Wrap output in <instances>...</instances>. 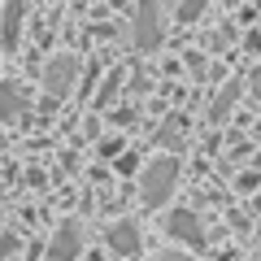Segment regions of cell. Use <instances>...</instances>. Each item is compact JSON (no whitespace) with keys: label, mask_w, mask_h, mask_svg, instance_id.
Returning <instances> with one entry per match:
<instances>
[{"label":"cell","mask_w":261,"mask_h":261,"mask_svg":"<svg viewBox=\"0 0 261 261\" xmlns=\"http://www.w3.org/2000/svg\"><path fill=\"white\" fill-rule=\"evenodd\" d=\"M174 187H178V161L174 157H157V161H148L144 166V174H140V196H144V205H166L170 196H174Z\"/></svg>","instance_id":"1"},{"label":"cell","mask_w":261,"mask_h":261,"mask_svg":"<svg viewBox=\"0 0 261 261\" xmlns=\"http://www.w3.org/2000/svg\"><path fill=\"white\" fill-rule=\"evenodd\" d=\"M74 79H79V61L74 57H53V61L44 65V92L53 96V100H61V96L74 92Z\"/></svg>","instance_id":"2"},{"label":"cell","mask_w":261,"mask_h":261,"mask_svg":"<svg viewBox=\"0 0 261 261\" xmlns=\"http://www.w3.org/2000/svg\"><path fill=\"white\" fill-rule=\"evenodd\" d=\"M161 44V0H144L135 13V48L152 53Z\"/></svg>","instance_id":"3"},{"label":"cell","mask_w":261,"mask_h":261,"mask_svg":"<svg viewBox=\"0 0 261 261\" xmlns=\"http://www.w3.org/2000/svg\"><path fill=\"white\" fill-rule=\"evenodd\" d=\"M166 231H170V240L187 244V248H200V244H205V226H200V218H196L192 209H174V214L166 218Z\"/></svg>","instance_id":"4"},{"label":"cell","mask_w":261,"mask_h":261,"mask_svg":"<svg viewBox=\"0 0 261 261\" xmlns=\"http://www.w3.org/2000/svg\"><path fill=\"white\" fill-rule=\"evenodd\" d=\"M31 96L22 92V83H0V118L5 122H27Z\"/></svg>","instance_id":"5"},{"label":"cell","mask_w":261,"mask_h":261,"mask_svg":"<svg viewBox=\"0 0 261 261\" xmlns=\"http://www.w3.org/2000/svg\"><path fill=\"white\" fill-rule=\"evenodd\" d=\"M105 244H109L113 252H122V257H135V252H140V226L130 222V218H122V222H113L109 231H105Z\"/></svg>","instance_id":"6"},{"label":"cell","mask_w":261,"mask_h":261,"mask_svg":"<svg viewBox=\"0 0 261 261\" xmlns=\"http://www.w3.org/2000/svg\"><path fill=\"white\" fill-rule=\"evenodd\" d=\"M79 248H83V235H79V222H61L53 235V261H74Z\"/></svg>","instance_id":"7"},{"label":"cell","mask_w":261,"mask_h":261,"mask_svg":"<svg viewBox=\"0 0 261 261\" xmlns=\"http://www.w3.org/2000/svg\"><path fill=\"white\" fill-rule=\"evenodd\" d=\"M22 18H27V5H22V0H9V5H5V48L18 44V27H22Z\"/></svg>","instance_id":"8"},{"label":"cell","mask_w":261,"mask_h":261,"mask_svg":"<svg viewBox=\"0 0 261 261\" xmlns=\"http://www.w3.org/2000/svg\"><path fill=\"white\" fill-rule=\"evenodd\" d=\"M235 96H240V83H226L222 92H218V100L209 105V118H214V122H222L226 113H231V105H235Z\"/></svg>","instance_id":"9"},{"label":"cell","mask_w":261,"mask_h":261,"mask_svg":"<svg viewBox=\"0 0 261 261\" xmlns=\"http://www.w3.org/2000/svg\"><path fill=\"white\" fill-rule=\"evenodd\" d=\"M200 13H205V0H183L178 5V22H196Z\"/></svg>","instance_id":"10"},{"label":"cell","mask_w":261,"mask_h":261,"mask_svg":"<svg viewBox=\"0 0 261 261\" xmlns=\"http://www.w3.org/2000/svg\"><path fill=\"white\" fill-rule=\"evenodd\" d=\"M178 135H183V122H178V118H170V122H166V130H161V144H174Z\"/></svg>","instance_id":"11"},{"label":"cell","mask_w":261,"mask_h":261,"mask_svg":"<svg viewBox=\"0 0 261 261\" xmlns=\"http://www.w3.org/2000/svg\"><path fill=\"white\" fill-rule=\"evenodd\" d=\"M152 261H192L187 252H161V257H152Z\"/></svg>","instance_id":"12"},{"label":"cell","mask_w":261,"mask_h":261,"mask_svg":"<svg viewBox=\"0 0 261 261\" xmlns=\"http://www.w3.org/2000/svg\"><path fill=\"white\" fill-rule=\"evenodd\" d=\"M248 87H252V96H257V100H261V70H257V74L248 79Z\"/></svg>","instance_id":"13"},{"label":"cell","mask_w":261,"mask_h":261,"mask_svg":"<svg viewBox=\"0 0 261 261\" xmlns=\"http://www.w3.org/2000/svg\"><path fill=\"white\" fill-rule=\"evenodd\" d=\"M257 214H261V196H257Z\"/></svg>","instance_id":"14"}]
</instances>
